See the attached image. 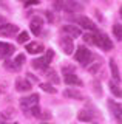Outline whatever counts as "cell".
Returning a JSON list of instances; mask_svg holds the SVG:
<instances>
[{
	"label": "cell",
	"mask_w": 122,
	"mask_h": 124,
	"mask_svg": "<svg viewBox=\"0 0 122 124\" xmlns=\"http://www.w3.org/2000/svg\"><path fill=\"white\" fill-rule=\"evenodd\" d=\"M56 9H63L67 13H81L83 6L81 3H77L76 0H56L54 2Z\"/></svg>",
	"instance_id": "1"
},
{
	"label": "cell",
	"mask_w": 122,
	"mask_h": 124,
	"mask_svg": "<svg viewBox=\"0 0 122 124\" xmlns=\"http://www.w3.org/2000/svg\"><path fill=\"white\" fill-rule=\"evenodd\" d=\"M37 104H39V95H36V93L20 99V107H22V110H23L26 115H28L29 110H31L34 106H37Z\"/></svg>",
	"instance_id": "2"
},
{
	"label": "cell",
	"mask_w": 122,
	"mask_h": 124,
	"mask_svg": "<svg viewBox=\"0 0 122 124\" xmlns=\"http://www.w3.org/2000/svg\"><path fill=\"white\" fill-rule=\"evenodd\" d=\"M94 45H97L99 48H102L104 51H110L113 48V42L111 39L107 36L105 33H99L96 34V40H94Z\"/></svg>",
	"instance_id": "3"
},
{
	"label": "cell",
	"mask_w": 122,
	"mask_h": 124,
	"mask_svg": "<svg viewBox=\"0 0 122 124\" xmlns=\"http://www.w3.org/2000/svg\"><path fill=\"white\" fill-rule=\"evenodd\" d=\"M91 57H93V54L88 48H85V46H77V51H76V61L79 62L81 65H87L88 62L91 61Z\"/></svg>",
	"instance_id": "4"
},
{
	"label": "cell",
	"mask_w": 122,
	"mask_h": 124,
	"mask_svg": "<svg viewBox=\"0 0 122 124\" xmlns=\"http://www.w3.org/2000/svg\"><path fill=\"white\" fill-rule=\"evenodd\" d=\"M16 33H19V26L17 25H13V23H3L0 26V36H14Z\"/></svg>",
	"instance_id": "5"
},
{
	"label": "cell",
	"mask_w": 122,
	"mask_h": 124,
	"mask_svg": "<svg viewBox=\"0 0 122 124\" xmlns=\"http://www.w3.org/2000/svg\"><path fill=\"white\" fill-rule=\"evenodd\" d=\"M59 44H60V46H62V50H63V53H65V54H73L74 44H73V39H71L70 36L62 37L59 40Z\"/></svg>",
	"instance_id": "6"
},
{
	"label": "cell",
	"mask_w": 122,
	"mask_h": 124,
	"mask_svg": "<svg viewBox=\"0 0 122 124\" xmlns=\"http://www.w3.org/2000/svg\"><path fill=\"white\" fill-rule=\"evenodd\" d=\"M14 53V45L8 42H0V59H8Z\"/></svg>",
	"instance_id": "7"
},
{
	"label": "cell",
	"mask_w": 122,
	"mask_h": 124,
	"mask_svg": "<svg viewBox=\"0 0 122 124\" xmlns=\"http://www.w3.org/2000/svg\"><path fill=\"white\" fill-rule=\"evenodd\" d=\"M62 31L67 34V36H70L71 39L79 37L82 34V31H81V28H79L77 25H65V26H62Z\"/></svg>",
	"instance_id": "8"
},
{
	"label": "cell",
	"mask_w": 122,
	"mask_h": 124,
	"mask_svg": "<svg viewBox=\"0 0 122 124\" xmlns=\"http://www.w3.org/2000/svg\"><path fill=\"white\" fill-rule=\"evenodd\" d=\"M63 79H65V84L68 85H82V81L77 78V75H74V71L63 73Z\"/></svg>",
	"instance_id": "9"
},
{
	"label": "cell",
	"mask_w": 122,
	"mask_h": 124,
	"mask_svg": "<svg viewBox=\"0 0 122 124\" xmlns=\"http://www.w3.org/2000/svg\"><path fill=\"white\" fill-rule=\"evenodd\" d=\"M76 20H77V23L82 26V28L90 30V31H96V25H94V23L91 22L88 17H85V16H79V17L76 19Z\"/></svg>",
	"instance_id": "10"
},
{
	"label": "cell",
	"mask_w": 122,
	"mask_h": 124,
	"mask_svg": "<svg viewBox=\"0 0 122 124\" xmlns=\"http://www.w3.org/2000/svg\"><path fill=\"white\" fill-rule=\"evenodd\" d=\"M26 51L29 54H39L43 51V45L40 44V42H29L28 45H26Z\"/></svg>",
	"instance_id": "11"
},
{
	"label": "cell",
	"mask_w": 122,
	"mask_h": 124,
	"mask_svg": "<svg viewBox=\"0 0 122 124\" xmlns=\"http://www.w3.org/2000/svg\"><path fill=\"white\" fill-rule=\"evenodd\" d=\"M42 26H43V20H42L40 17H33V20H31V31H33V34L39 36L40 31H42Z\"/></svg>",
	"instance_id": "12"
},
{
	"label": "cell",
	"mask_w": 122,
	"mask_h": 124,
	"mask_svg": "<svg viewBox=\"0 0 122 124\" xmlns=\"http://www.w3.org/2000/svg\"><path fill=\"white\" fill-rule=\"evenodd\" d=\"M16 90L17 92H28L31 90V82L28 79H17L16 81Z\"/></svg>",
	"instance_id": "13"
},
{
	"label": "cell",
	"mask_w": 122,
	"mask_h": 124,
	"mask_svg": "<svg viewBox=\"0 0 122 124\" xmlns=\"http://www.w3.org/2000/svg\"><path fill=\"white\" fill-rule=\"evenodd\" d=\"M108 107L111 110V113L116 116V119L121 123V106L117 102H113V101H108Z\"/></svg>",
	"instance_id": "14"
},
{
	"label": "cell",
	"mask_w": 122,
	"mask_h": 124,
	"mask_svg": "<svg viewBox=\"0 0 122 124\" xmlns=\"http://www.w3.org/2000/svg\"><path fill=\"white\" fill-rule=\"evenodd\" d=\"M31 65H33L36 70H45L49 64L45 61V57H39V59H34V61L31 62Z\"/></svg>",
	"instance_id": "15"
},
{
	"label": "cell",
	"mask_w": 122,
	"mask_h": 124,
	"mask_svg": "<svg viewBox=\"0 0 122 124\" xmlns=\"http://www.w3.org/2000/svg\"><path fill=\"white\" fill-rule=\"evenodd\" d=\"M45 76H47L48 81H51L53 84H59V78H57V73L54 71V70L45 68Z\"/></svg>",
	"instance_id": "16"
},
{
	"label": "cell",
	"mask_w": 122,
	"mask_h": 124,
	"mask_svg": "<svg viewBox=\"0 0 122 124\" xmlns=\"http://www.w3.org/2000/svg\"><path fill=\"white\" fill-rule=\"evenodd\" d=\"M63 95H65L67 98H74V99H82L83 98V96L77 90H73V88H68V90H65V92H63Z\"/></svg>",
	"instance_id": "17"
},
{
	"label": "cell",
	"mask_w": 122,
	"mask_h": 124,
	"mask_svg": "<svg viewBox=\"0 0 122 124\" xmlns=\"http://www.w3.org/2000/svg\"><path fill=\"white\" fill-rule=\"evenodd\" d=\"M110 68H111V73H113L114 79L119 81L121 75H119V70H117V65H116V62H114V59H110Z\"/></svg>",
	"instance_id": "18"
},
{
	"label": "cell",
	"mask_w": 122,
	"mask_h": 124,
	"mask_svg": "<svg viewBox=\"0 0 122 124\" xmlns=\"http://www.w3.org/2000/svg\"><path fill=\"white\" fill-rule=\"evenodd\" d=\"M77 118L81 119V121H91V119H93V113L88 112V110H82L81 113L77 115Z\"/></svg>",
	"instance_id": "19"
},
{
	"label": "cell",
	"mask_w": 122,
	"mask_h": 124,
	"mask_svg": "<svg viewBox=\"0 0 122 124\" xmlns=\"http://www.w3.org/2000/svg\"><path fill=\"white\" fill-rule=\"evenodd\" d=\"M5 68L9 70V71H19L22 67H19V65H17L14 61H6V62H5Z\"/></svg>",
	"instance_id": "20"
},
{
	"label": "cell",
	"mask_w": 122,
	"mask_h": 124,
	"mask_svg": "<svg viewBox=\"0 0 122 124\" xmlns=\"http://www.w3.org/2000/svg\"><path fill=\"white\" fill-rule=\"evenodd\" d=\"M83 40H85L87 44L94 45V40H96V33H85V34H83Z\"/></svg>",
	"instance_id": "21"
},
{
	"label": "cell",
	"mask_w": 122,
	"mask_h": 124,
	"mask_svg": "<svg viewBox=\"0 0 122 124\" xmlns=\"http://www.w3.org/2000/svg\"><path fill=\"white\" fill-rule=\"evenodd\" d=\"M113 33H114V37H116L117 40H121V39H122V28H121V23H116V25L113 26Z\"/></svg>",
	"instance_id": "22"
},
{
	"label": "cell",
	"mask_w": 122,
	"mask_h": 124,
	"mask_svg": "<svg viewBox=\"0 0 122 124\" xmlns=\"http://www.w3.org/2000/svg\"><path fill=\"white\" fill-rule=\"evenodd\" d=\"M110 90H111V92L114 93V95L117 96V98H121V88H119V85H117V84H114L113 81L110 82Z\"/></svg>",
	"instance_id": "23"
},
{
	"label": "cell",
	"mask_w": 122,
	"mask_h": 124,
	"mask_svg": "<svg viewBox=\"0 0 122 124\" xmlns=\"http://www.w3.org/2000/svg\"><path fill=\"white\" fill-rule=\"evenodd\" d=\"M40 88H42L43 92H47V93H53V95L56 93V88L53 87L51 84H40Z\"/></svg>",
	"instance_id": "24"
},
{
	"label": "cell",
	"mask_w": 122,
	"mask_h": 124,
	"mask_svg": "<svg viewBox=\"0 0 122 124\" xmlns=\"http://www.w3.org/2000/svg\"><path fill=\"white\" fill-rule=\"evenodd\" d=\"M28 33H26V31H22L20 34H19V37H17V40L20 42V44H25V42H28Z\"/></svg>",
	"instance_id": "25"
},
{
	"label": "cell",
	"mask_w": 122,
	"mask_h": 124,
	"mask_svg": "<svg viewBox=\"0 0 122 124\" xmlns=\"http://www.w3.org/2000/svg\"><path fill=\"white\" fill-rule=\"evenodd\" d=\"M14 62H16L19 67H22V65H23V62H25V54H17L16 59H14Z\"/></svg>",
	"instance_id": "26"
},
{
	"label": "cell",
	"mask_w": 122,
	"mask_h": 124,
	"mask_svg": "<svg viewBox=\"0 0 122 124\" xmlns=\"http://www.w3.org/2000/svg\"><path fill=\"white\" fill-rule=\"evenodd\" d=\"M53 56H54V53H53V50H47V54H45V61H47L48 62V64H49V62H51V59H53Z\"/></svg>",
	"instance_id": "27"
},
{
	"label": "cell",
	"mask_w": 122,
	"mask_h": 124,
	"mask_svg": "<svg viewBox=\"0 0 122 124\" xmlns=\"http://www.w3.org/2000/svg\"><path fill=\"white\" fill-rule=\"evenodd\" d=\"M45 13H47V16H48V20H49V22H53V19H54V17L51 16V13H49V11H45Z\"/></svg>",
	"instance_id": "28"
},
{
	"label": "cell",
	"mask_w": 122,
	"mask_h": 124,
	"mask_svg": "<svg viewBox=\"0 0 122 124\" xmlns=\"http://www.w3.org/2000/svg\"><path fill=\"white\" fill-rule=\"evenodd\" d=\"M3 23H6V19L3 17V16H0V26H2Z\"/></svg>",
	"instance_id": "29"
},
{
	"label": "cell",
	"mask_w": 122,
	"mask_h": 124,
	"mask_svg": "<svg viewBox=\"0 0 122 124\" xmlns=\"http://www.w3.org/2000/svg\"><path fill=\"white\" fill-rule=\"evenodd\" d=\"M43 124H48V123H43Z\"/></svg>",
	"instance_id": "30"
},
{
	"label": "cell",
	"mask_w": 122,
	"mask_h": 124,
	"mask_svg": "<svg viewBox=\"0 0 122 124\" xmlns=\"http://www.w3.org/2000/svg\"><path fill=\"white\" fill-rule=\"evenodd\" d=\"M13 124H17V123H13Z\"/></svg>",
	"instance_id": "31"
}]
</instances>
